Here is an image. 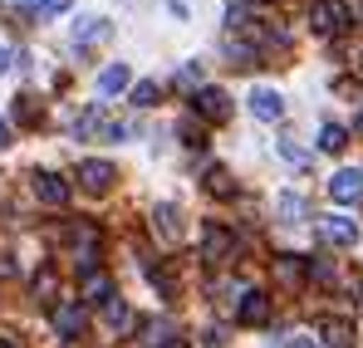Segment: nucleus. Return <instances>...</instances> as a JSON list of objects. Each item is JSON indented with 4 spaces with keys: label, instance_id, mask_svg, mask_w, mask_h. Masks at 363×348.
<instances>
[{
    "label": "nucleus",
    "instance_id": "obj_1",
    "mask_svg": "<svg viewBox=\"0 0 363 348\" xmlns=\"http://www.w3.org/2000/svg\"><path fill=\"white\" fill-rule=\"evenodd\" d=\"M309 25H314L319 35H339V30L349 25L344 0H314V5H309Z\"/></svg>",
    "mask_w": 363,
    "mask_h": 348
},
{
    "label": "nucleus",
    "instance_id": "obj_2",
    "mask_svg": "<svg viewBox=\"0 0 363 348\" xmlns=\"http://www.w3.org/2000/svg\"><path fill=\"white\" fill-rule=\"evenodd\" d=\"M231 255H236V235L226 231V226H206V235H201V260L226 265Z\"/></svg>",
    "mask_w": 363,
    "mask_h": 348
},
{
    "label": "nucleus",
    "instance_id": "obj_3",
    "mask_svg": "<svg viewBox=\"0 0 363 348\" xmlns=\"http://www.w3.org/2000/svg\"><path fill=\"white\" fill-rule=\"evenodd\" d=\"M113 181H118V172H113V162H99V157L79 162V186H84V191H94V196H99V191H108Z\"/></svg>",
    "mask_w": 363,
    "mask_h": 348
},
{
    "label": "nucleus",
    "instance_id": "obj_4",
    "mask_svg": "<svg viewBox=\"0 0 363 348\" xmlns=\"http://www.w3.org/2000/svg\"><path fill=\"white\" fill-rule=\"evenodd\" d=\"M84 324H89V314H84V304H79V299H64L60 309H55V329H60V339H79V334H84Z\"/></svg>",
    "mask_w": 363,
    "mask_h": 348
},
{
    "label": "nucleus",
    "instance_id": "obj_5",
    "mask_svg": "<svg viewBox=\"0 0 363 348\" xmlns=\"http://www.w3.org/2000/svg\"><path fill=\"white\" fill-rule=\"evenodd\" d=\"M152 235L167 240V245H177V240H182V211L172 206V201H162V206L152 211Z\"/></svg>",
    "mask_w": 363,
    "mask_h": 348
},
{
    "label": "nucleus",
    "instance_id": "obj_6",
    "mask_svg": "<svg viewBox=\"0 0 363 348\" xmlns=\"http://www.w3.org/2000/svg\"><path fill=\"white\" fill-rule=\"evenodd\" d=\"M319 235H324L329 245H344V250L359 245V226H354L349 216H324V221H319Z\"/></svg>",
    "mask_w": 363,
    "mask_h": 348
},
{
    "label": "nucleus",
    "instance_id": "obj_7",
    "mask_svg": "<svg viewBox=\"0 0 363 348\" xmlns=\"http://www.w3.org/2000/svg\"><path fill=\"white\" fill-rule=\"evenodd\" d=\"M329 196H334V201H359V196H363V172H359V167L334 172V176H329Z\"/></svg>",
    "mask_w": 363,
    "mask_h": 348
},
{
    "label": "nucleus",
    "instance_id": "obj_8",
    "mask_svg": "<svg viewBox=\"0 0 363 348\" xmlns=\"http://www.w3.org/2000/svg\"><path fill=\"white\" fill-rule=\"evenodd\" d=\"M35 196L45 201V206H64L69 201V181L60 172H35Z\"/></svg>",
    "mask_w": 363,
    "mask_h": 348
},
{
    "label": "nucleus",
    "instance_id": "obj_9",
    "mask_svg": "<svg viewBox=\"0 0 363 348\" xmlns=\"http://www.w3.org/2000/svg\"><path fill=\"white\" fill-rule=\"evenodd\" d=\"M250 113L260 118V123H280V118H285V99H280L275 89H255V94H250Z\"/></svg>",
    "mask_w": 363,
    "mask_h": 348
},
{
    "label": "nucleus",
    "instance_id": "obj_10",
    "mask_svg": "<svg viewBox=\"0 0 363 348\" xmlns=\"http://www.w3.org/2000/svg\"><path fill=\"white\" fill-rule=\"evenodd\" d=\"M236 319H241V324H265V319H270V299L260 290H245V299L236 304Z\"/></svg>",
    "mask_w": 363,
    "mask_h": 348
},
{
    "label": "nucleus",
    "instance_id": "obj_11",
    "mask_svg": "<svg viewBox=\"0 0 363 348\" xmlns=\"http://www.w3.org/2000/svg\"><path fill=\"white\" fill-rule=\"evenodd\" d=\"M196 113L211 118V123H221V118L231 113V99H226L221 89H201V94H196Z\"/></svg>",
    "mask_w": 363,
    "mask_h": 348
},
{
    "label": "nucleus",
    "instance_id": "obj_12",
    "mask_svg": "<svg viewBox=\"0 0 363 348\" xmlns=\"http://www.w3.org/2000/svg\"><path fill=\"white\" fill-rule=\"evenodd\" d=\"M94 40H108V20L79 15V20H74V45H94Z\"/></svg>",
    "mask_w": 363,
    "mask_h": 348
},
{
    "label": "nucleus",
    "instance_id": "obj_13",
    "mask_svg": "<svg viewBox=\"0 0 363 348\" xmlns=\"http://www.w3.org/2000/svg\"><path fill=\"white\" fill-rule=\"evenodd\" d=\"M275 211H280V221H290V226L309 216V206H304V196H295V191H280V196H275Z\"/></svg>",
    "mask_w": 363,
    "mask_h": 348
},
{
    "label": "nucleus",
    "instance_id": "obj_14",
    "mask_svg": "<svg viewBox=\"0 0 363 348\" xmlns=\"http://www.w3.org/2000/svg\"><path fill=\"white\" fill-rule=\"evenodd\" d=\"M324 344L329 348H354V324H349V319H324Z\"/></svg>",
    "mask_w": 363,
    "mask_h": 348
},
{
    "label": "nucleus",
    "instance_id": "obj_15",
    "mask_svg": "<svg viewBox=\"0 0 363 348\" xmlns=\"http://www.w3.org/2000/svg\"><path fill=\"white\" fill-rule=\"evenodd\" d=\"M275 275H280L285 285H300L304 275H309V260H300V255H280V260H275Z\"/></svg>",
    "mask_w": 363,
    "mask_h": 348
},
{
    "label": "nucleus",
    "instance_id": "obj_16",
    "mask_svg": "<svg viewBox=\"0 0 363 348\" xmlns=\"http://www.w3.org/2000/svg\"><path fill=\"white\" fill-rule=\"evenodd\" d=\"M128 79H133V74H128V64H108V69L99 74V94H123V89H128Z\"/></svg>",
    "mask_w": 363,
    "mask_h": 348
},
{
    "label": "nucleus",
    "instance_id": "obj_17",
    "mask_svg": "<svg viewBox=\"0 0 363 348\" xmlns=\"http://www.w3.org/2000/svg\"><path fill=\"white\" fill-rule=\"evenodd\" d=\"M104 324H108V329H133V309L123 304L118 294H113V299H104Z\"/></svg>",
    "mask_w": 363,
    "mask_h": 348
},
{
    "label": "nucleus",
    "instance_id": "obj_18",
    "mask_svg": "<svg viewBox=\"0 0 363 348\" xmlns=\"http://www.w3.org/2000/svg\"><path fill=\"white\" fill-rule=\"evenodd\" d=\"M99 128H104V103H94L89 113H84L79 123H74V137H94Z\"/></svg>",
    "mask_w": 363,
    "mask_h": 348
},
{
    "label": "nucleus",
    "instance_id": "obj_19",
    "mask_svg": "<svg viewBox=\"0 0 363 348\" xmlns=\"http://www.w3.org/2000/svg\"><path fill=\"white\" fill-rule=\"evenodd\" d=\"M84 299H113V290H108V275L89 270V275H84Z\"/></svg>",
    "mask_w": 363,
    "mask_h": 348
},
{
    "label": "nucleus",
    "instance_id": "obj_20",
    "mask_svg": "<svg viewBox=\"0 0 363 348\" xmlns=\"http://www.w3.org/2000/svg\"><path fill=\"white\" fill-rule=\"evenodd\" d=\"M344 142H349V133H344L339 123H324V133H319V147H324V152H344Z\"/></svg>",
    "mask_w": 363,
    "mask_h": 348
},
{
    "label": "nucleus",
    "instance_id": "obj_21",
    "mask_svg": "<svg viewBox=\"0 0 363 348\" xmlns=\"http://www.w3.org/2000/svg\"><path fill=\"white\" fill-rule=\"evenodd\" d=\"M162 89L152 84V79H143V84H133V108H152V99H157Z\"/></svg>",
    "mask_w": 363,
    "mask_h": 348
},
{
    "label": "nucleus",
    "instance_id": "obj_22",
    "mask_svg": "<svg viewBox=\"0 0 363 348\" xmlns=\"http://www.w3.org/2000/svg\"><path fill=\"white\" fill-rule=\"evenodd\" d=\"M55 290H60V285H55V270H40V275H35V299L55 304Z\"/></svg>",
    "mask_w": 363,
    "mask_h": 348
},
{
    "label": "nucleus",
    "instance_id": "obj_23",
    "mask_svg": "<svg viewBox=\"0 0 363 348\" xmlns=\"http://www.w3.org/2000/svg\"><path fill=\"white\" fill-rule=\"evenodd\" d=\"M280 157H285V162H295V167H304V162H309V152H304V147H295V137H280Z\"/></svg>",
    "mask_w": 363,
    "mask_h": 348
},
{
    "label": "nucleus",
    "instance_id": "obj_24",
    "mask_svg": "<svg viewBox=\"0 0 363 348\" xmlns=\"http://www.w3.org/2000/svg\"><path fill=\"white\" fill-rule=\"evenodd\" d=\"M206 186H211L216 196H231V191H236V181H231V172H221V167H216V172L206 176Z\"/></svg>",
    "mask_w": 363,
    "mask_h": 348
},
{
    "label": "nucleus",
    "instance_id": "obj_25",
    "mask_svg": "<svg viewBox=\"0 0 363 348\" xmlns=\"http://www.w3.org/2000/svg\"><path fill=\"white\" fill-rule=\"evenodd\" d=\"M177 84H182V89H196V94H201V64H182Z\"/></svg>",
    "mask_w": 363,
    "mask_h": 348
},
{
    "label": "nucleus",
    "instance_id": "obj_26",
    "mask_svg": "<svg viewBox=\"0 0 363 348\" xmlns=\"http://www.w3.org/2000/svg\"><path fill=\"white\" fill-rule=\"evenodd\" d=\"M15 118H20V123H35V99H30V94H20V99H15Z\"/></svg>",
    "mask_w": 363,
    "mask_h": 348
},
{
    "label": "nucleus",
    "instance_id": "obj_27",
    "mask_svg": "<svg viewBox=\"0 0 363 348\" xmlns=\"http://www.w3.org/2000/svg\"><path fill=\"white\" fill-rule=\"evenodd\" d=\"M309 280L329 285V280H334V265H329V260H309Z\"/></svg>",
    "mask_w": 363,
    "mask_h": 348
},
{
    "label": "nucleus",
    "instance_id": "obj_28",
    "mask_svg": "<svg viewBox=\"0 0 363 348\" xmlns=\"http://www.w3.org/2000/svg\"><path fill=\"white\" fill-rule=\"evenodd\" d=\"M344 15H349L354 25H363V0H344Z\"/></svg>",
    "mask_w": 363,
    "mask_h": 348
},
{
    "label": "nucleus",
    "instance_id": "obj_29",
    "mask_svg": "<svg viewBox=\"0 0 363 348\" xmlns=\"http://www.w3.org/2000/svg\"><path fill=\"white\" fill-rule=\"evenodd\" d=\"M69 0H40V15H60Z\"/></svg>",
    "mask_w": 363,
    "mask_h": 348
},
{
    "label": "nucleus",
    "instance_id": "obj_30",
    "mask_svg": "<svg viewBox=\"0 0 363 348\" xmlns=\"http://www.w3.org/2000/svg\"><path fill=\"white\" fill-rule=\"evenodd\" d=\"M5 147H10V123L0 118V152H5Z\"/></svg>",
    "mask_w": 363,
    "mask_h": 348
},
{
    "label": "nucleus",
    "instance_id": "obj_31",
    "mask_svg": "<svg viewBox=\"0 0 363 348\" xmlns=\"http://www.w3.org/2000/svg\"><path fill=\"white\" fill-rule=\"evenodd\" d=\"M167 5H172V15H182V20H186V0H167Z\"/></svg>",
    "mask_w": 363,
    "mask_h": 348
},
{
    "label": "nucleus",
    "instance_id": "obj_32",
    "mask_svg": "<svg viewBox=\"0 0 363 348\" xmlns=\"http://www.w3.org/2000/svg\"><path fill=\"white\" fill-rule=\"evenodd\" d=\"M5 69H10V50L0 45V74H5Z\"/></svg>",
    "mask_w": 363,
    "mask_h": 348
},
{
    "label": "nucleus",
    "instance_id": "obj_33",
    "mask_svg": "<svg viewBox=\"0 0 363 348\" xmlns=\"http://www.w3.org/2000/svg\"><path fill=\"white\" fill-rule=\"evenodd\" d=\"M290 348H319V344H314V339H295Z\"/></svg>",
    "mask_w": 363,
    "mask_h": 348
},
{
    "label": "nucleus",
    "instance_id": "obj_34",
    "mask_svg": "<svg viewBox=\"0 0 363 348\" xmlns=\"http://www.w3.org/2000/svg\"><path fill=\"white\" fill-rule=\"evenodd\" d=\"M162 348H186V344H182V339H167V344H162Z\"/></svg>",
    "mask_w": 363,
    "mask_h": 348
},
{
    "label": "nucleus",
    "instance_id": "obj_35",
    "mask_svg": "<svg viewBox=\"0 0 363 348\" xmlns=\"http://www.w3.org/2000/svg\"><path fill=\"white\" fill-rule=\"evenodd\" d=\"M359 304H363V280H359Z\"/></svg>",
    "mask_w": 363,
    "mask_h": 348
},
{
    "label": "nucleus",
    "instance_id": "obj_36",
    "mask_svg": "<svg viewBox=\"0 0 363 348\" xmlns=\"http://www.w3.org/2000/svg\"><path fill=\"white\" fill-rule=\"evenodd\" d=\"M270 348H280V344H270Z\"/></svg>",
    "mask_w": 363,
    "mask_h": 348
},
{
    "label": "nucleus",
    "instance_id": "obj_37",
    "mask_svg": "<svg viewBox=\"0 0 363 348\" xmlns=\"http://www.w3.org/2000/svg\"><path fill=\"white\" fill-rule=\"evenodd\" d=\"M359 128H363V118H359Z\"/></svg>",
    "mask_w": 363,
    "mask_h": 348
}]
</instances>
